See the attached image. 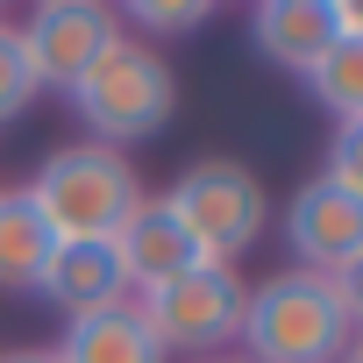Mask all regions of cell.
Returning <instances> with one entry per match:
<instances>
[{
	"label": "cell",
	"mask_w": 363,
	"mask_h": 363,
	"mask_svg": "<svg viewBox=\"0 0 363 363\" xmlns=\"http://www.w3.org/2000/svg\"><path fill=\"white\" fill-rule=\"evenodd\" d=\"M320 178H335L342 193L363 200V121H335V135H328V171H320Z\"/></svg>",
	"instance_id": "2e32d148"
},
{
	"label": "cell",
	"mask_w": 363,
	"mask_h": 363,
	"mask_svg": "<svg viewBox=\"0 0 363 363\" xmlns=\"http://www.w3.org/2000/svg\"><path fill=\"white\" fill-rule=\"evenodd\" d=\"M164 207L178 214V228L193 235V250L207 264H235L264 228H271V200H264V178L242 157H200L171 178Z\"/></svg>",
	"instance_id": "277c9868"
},
{
	"label": "cell",
	"mask_w": 363,
	"mask_h": 363,
	"mask_svg": "<svg viewBox=\"0 0 363 363\" xmlns=\"http://www.w3.org/2000/svg\"><path fill=\"white\" fill-rule=\"evenodd\" d=\"M285 242H292L299 271L335 278L342 264L363 257V200L342 193L335 178H306V186L285 200Z\"/></svg>",
	"instance_id": "52a82bcc"
},
{
	"label": "cell",
	"mask_w": 363,
	"mask_h": 363,
	"mask_svg": "<svg viewBox=\"0 0 363 363\" xmlns=\"http://www.w3.org/2000/svg\"><path fill=\"white\" fill-rule=\"evenodd\" d=\"M335 292H342V306H349V320H356V328H363V257H356V264H342V271H335Z\"/></svg>",
	"instance_id": "e0dca14e"
},
{
	"label": "cell",
	"mask_w": 363,
	"mask_h": 363,
	"mask_svg": "<svg viewBox=\"0 0 363 363\" xmlns=\"http://www.w3.org/2000/svg\"><path fill=\"white\" fill-rule=\"evenodd\" d=\"M114 36H121L114 0H36V15L22 29V50H29V65H36L43 86H65L72 93Z\"/></svg>",
	"instance_id": "8992f818"
},
{
	"label": "cell",
	"mask_w": 363,
	"mask_h": 363,
	"mask_svg": "<svg viewBox=\"0 0 363 363\" xmlns=\"http://www.w3.org/2000/svg\"><path fill=\"white\" fill-rule=\"evenodd\" d=\"M114 15H128L150 36H186V29H200L214 15V0H114Z\"/></svg>",
	"instance_id": "9a60e30c"
},
{
	"label": "cell",
	"mask_w": 363,
	"mask_h": 363,
	"mask_svg": "<svg viewBox=\"0 0 363 363\" xmlns=\"http://www.w3.org/2000/svg\"><path fill=\"white\" fill-rule=\"evenodd\" d=\"M65 320L79 313H100V306H121L128 299V278H121V257L114 242H57L50 264H43V285H36Z\"/></svg>",
	"instance_id": "9c48e42d"
},
{
	"label": "cell",
	"mask_w": 363,
	"mask_h": 363,
	"mask_svg": "<svg viewBox=\"0 0 363 363\" xmlns=\"http://www.w3.org/2000/svg\"><path fill=\"white\" fill-rule=\"evenodd\" d=\"M114 257H121V278H128V292H150V285H164V278H178V271H193V264H207L200 250H193V235L178 228V214L164 207V193L150 200H135V214L114 228Z\"/></svg>",
	"instance_id": "ba28073f"
},
{
	"label": "cell",
	"mask_w": 363,
	"mask_h": 363,
	"mask_svg": "<svg viewBox=\"0 0 363 363\" xmlns=\"http://www.w3.org/2000/svg\"><path fill=\"white\" fill-rule=\"evenodd\" d=\"M0 363H57V356H50V349H8Z\"/></svg>",
	"instance_id": "d6986e66"
},
{
	"label": "cell",
	"mask_w": 363,
	"mask_h": 363,
	"mask_svg": "<svg viewBox=\"0 0 363 363\" xmlns=\"http://www.w3.org/2000/svg\"><path fill=\"white\" fill-rule=\"evenodd\" d=\"M349 356H356V363H363V328H356V342H349Z\"/></svg>",
	"instance_id": "ffe728a7"
},
{
	"label": "cell",
	"mask_w": 363,
	"mask_h": 363,
	"mask_svg": "<svg viewBox=\"0 0 363 363\" xmlns=\"http://www.w3.org/2000/svg\"><path fill=\"white\" fill-rule=\"evenodd\" d=\"M299 79L335 121H363V36H335Z\"/></svg>",
	"instance_id": "4fadbf2b"
},
{
	"label": "cell",
	"mask_w": 363,
	"mask_h": 363,
	"mask_svg": "<svg viewBox=\"0 0 363 363\" xmlns=\"http://www.w3.org/2000/svg\"><path fill=\"white\" fill-rule=\"evenodd\" d=\"M22 193L36 200V214L50 221L57 242H114V228H121V221L135 214V200H143V171H135L121 150H107V143L86 135V143L50 150Z\"/></svg>",
	"instance_id": "7a4b0ae2"
},
{
	"label": "cell",
	"mask_w": 363,
	"mask_h": 363,
	"mask_svg": "<svg viewBox=\"0 0 363 363\" xmlns=\"http://www.w3.org/2000/svg\"><path fill=\"white\" fill-rule=\"evenodd\" d=\"M242 363H342L356 342V320L320 271H271L242 299Z\"/></svg>",
	"instance_id": "6da1fadb"
},
{
	"label": "cell",
	"mask_w": 363,
	"mask_h": 363,
	"mask_svg": "<svg viewBox=\"0 0 363 363\" xmlns=\"http://www.w3.org/2000/svg\"><path fill=\"white\" fill-rule=\"evenodd\" d=\"M335 36L342 29L328 15V0H257V15H250V43L285 72H306Z\"/></svg>",
	"instance_id": "8fae6325"
},
{
	"label": "cell",
	"mask_w": 363,
	"mask_h": 363,
	"mask_svg": "<svg viewBox=\"0 0 363 363\" xmlns=\"http://www.w3.org/2000/svg\"><path fill=\"white\" fill-rule=\"evenodd\" d=\"M50 356H57V363H171V356L157 349L150 320L135 313V299L65 320V335H57V349H50Z\"/></svg>",
	"instance_id": "30bf717a"
},
{
	"label": "cell",
	"mask_w": 363,
	"mask_h": 363,
	"mask_svg": "<svg viewBox=\"0 0 363 363\" xmlns=\"http://www.w3.org/2000/svg\"><path fill=\"white\" fill-rule=\"evenodd\" d=\"M57 235L29 193H0V292H36Z\"/></svg>",
	"instance_id": "7c38bea8"
},
{
	"label": "cell",
	"mask_w": 363,
	"mask_h": 363,
	"mask_svg": "<svg viewBox=\"0 0 363 363\" xmlns=\"http://www.w3.org/2000/svg\"><path fill=\"white\" fill-rule=\"evenodd\" d=\"M328 15H335L342 36H363V0H328Z\"/></svg>",
	"instance_id": "ac0fdd59"
},
{
	"label": "cell",
	"mask_w": 363,
	"mask_h": 363,
	"mask_svg": "<svg viewBox=\"0 0 363 363\" xmlns=\"http://www.w3.org/2000/svg\"><path fill=\"white\" fill-rule=\"evenodd\" d=\"M242 299H250V285L235 278V264H193V271L150 285L135 299V313L150 320L164 356H200L207 363L242 335Z\"/></svg>",
	"instance_id": "5b68a950"
},
{
	"label": "cell",
	"mask_w": 363,
	"mask_h": 363,
	"mask_svg": "<svg viewBox=\"0 0 363 363\" xmlns=\"http://www.w3.org/2000/svg\"><path fill=\"white\" fill-rule=\"evenodd\" d=\"M36 93H43V79H36V65H29V50H22V29L0 22V128L22 121V114L36 107Z\"/></svg>",
	"instance_id": "5bb4252c"
},
{
	"label": "cell",
	"mask_w": 363,
	"mask_h": 363,
	"mask_svg": "<svg viewBox=\"0 0 363 363\" xmlns=\"http://www.w3.org/2000/svg\"><path fill=\"white\" fill-rule=\"evenodd\" d=\"M72 107H79V121L93 128V143L121 150V143H143V135H157V128L171 121L178 79H171V65H164L157 43L114 36V43L93 57V72L72 86Z\"/></svg>",
	"instance_id": "3957f363"
},
{
	"label": "cell",
	"mask_w": 363,
	"mask_h": 363,
	"mask_svg": "<svg viewBox=\"0 0 363 363\" xmlns=\"http://www.w3.org/2000/svg\"><path fill=\"white\" fill-rule=\"evenodd\" d=\"M207 363H242V356H207Z\"/></svg>",
	"instance_id": "44dd1931"
}]
</instances>
